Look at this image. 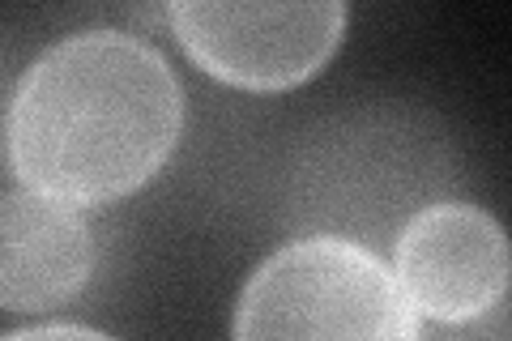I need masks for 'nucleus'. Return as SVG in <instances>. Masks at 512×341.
I'll list each match as a JSON object with an SVG mask.
<instances>
[{
	"label": "nucleus",
	"instance_id": "obj_1",
	"mask_svg": "<svg viewBox=\"0 0 512 341\" xmlns=\"http://www.w3.org/2000/svg\"><path fill=\"white\" fill-rule=\"evenodd\" d=\"M184 128V90L146 39L82 30L30 64L9 103V167L64 205H111L150 184Z\"/></svg>",
	"mask_w": 512,
	"mask_h": 341
},
{
	"label": "nucleus",
	"instance_id": "obj_2",
	"mask_svg": "<svg viewBox=\"0 0 512 341\" xmlns=\"http://www.w3.org/2000/svg\"><path fill=\"white\" fill-rule=\"evenodd\" d=\"M453 180V150L427 111L363 103L303 133L286 171V226L384 256L410 218L448 201Z\"/></svg>",
	"mask_w": 512,
	"mask_h": 341
},
{
	"label": "nucleus",
	"instance_id": "obj_3",
	"mask_svg": "<svg viewBox=\"0 0 512 341\" xmlns=\"http://www.w3.org/2000/svg\"><path fill=\"white\" fill-rule=\"evenodd\" d=\"M235 341H423L384 256L295 239L265 256L235 303Z\"/></svg>",
	"mask_w": 512,
	"mask_h": 341
},
{
	"label": "nucleus",
	"instance_id": "obj_4",
	"mask_svg": "<svg viewBox=\"0 0 512 341\" xmlns=\"http://www.w3.org/2000/svg\"><path fill=\"white\" fill-rule=\"evenodd\" d=\"M180 47L239 90H291L316 77L346 35V5H167Z\"/></svg>",
	"mask_w": 512,
	"mask_h": 341
},
{
	"label": "nucleus",
	"instance_id": "obj_5",
	"mask_svg": "<svg viewBox=\"0 0 512 341\" xmlns=\"http://www.w3.org/2000/svg\"><path fill=\"white\" fill-rule=\"evenodd\" d=\"M393 278L414 316L474 324L504 307L508 239L495 214L470 201H436L393 243Z\"/></svg>",
	"mask_w": 512,
	"mask_h": 341
},
{
	"label": "nucleus",
	"instance_id": "obj_6",
	"mask_svg": "<svg viewBox=\"0 0 512 341\" xmlns=\"http://www.w3.org/2000/svg\"><path fill=\"white\" fill-rule=\"evenodd\" d=\"M99 239L86 209L43 192H0V307L56 312L86 290Z\"/></svg>",
	"mask_w": 512,
	"mask_h": 341
},
{
	"label": "nucleus",
	"instance_id": "obj_7",
	"mask_svg": "<svg viewBox=\"0 0 512 341\" xmlns=\"http://www.w3.org/2000/svg\"><path fill=\"white\" fill-rule=\"evenodd\" d=\"M0 341H116L99 329H86V324H35V329H18L5 333Z\"/></svg>",
	"mask_w": 512,
	"mask_h": 341
}]
</instances>
